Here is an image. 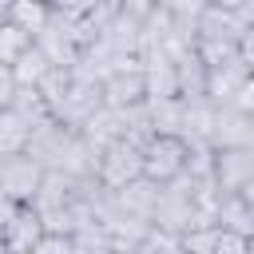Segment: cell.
I'll use <instances>...</instances> for the list:
<instances>
[{"mask_svg":"<svg viewBox=\"0 0 254 254\" xmlns=\"http://www.w3.org/2000/svg\"><path fill=\"white\" fill-rule=\"evenodd\" d=\"M143 179V147L131 143V139H115L99 151V163H95V183L103 190H119L127 183Z\"/></svg>","mask_w":254,"mask_h":254,"instance_id":"cell-1","label":"cell"},{"mask_svg":"<svg viewBox=\"0 0 254 254\" xmlns=\"http://www.w3.org/2000/svg\"><path fill=\"white\" fill-rule=\"evenodd\" d=\"M187 167V139L179 135H151L143 147V179L167 187L171 179H179Z\"/></svg>","mask_w":254,"mask_h":254,"instance_id":"cell-2","label":"cell"},{"mask_svg":"<svg viewBox=\"0 0 254 254\" xmlns=\"http://www.w3.org/2000/svg\"><path fill=\"white\" fill-rule=\"evenodd\" d=\"M44 163L40 159H32L28 151L24 155H0V190L12 198V202H20V206H28L32 198H36V190H40V183H44Z\"/></svg>","mask_w":254,"mask_h":254,"instance_id":"cell-3","label":"cell"},{"mask_svg":"<svg viewBox=\"0 0 254 254\" xmlns=\"http://www.w3.org/2000/svg\"><path fill=\"white\" fill-rule=\"evenodd\" d=\"M99 95H103V107H115V111H131V107L147 103V75H143V67L107 71L99 79Z\"/></svg>","mask_w":254,"mask_h":254,"instance_id":"cell-4","label":"cell"},{"mask_svg":"<svg viewBox=\"0 0 254 254\" xmlns=\"http://www.w3.org/2000/svg\"><path fill=\"white\" fill-rule=\"evenodd\" d=\"M214 187L222 194L230 190H242L250 179H254V147H222L214 151Z\"/></svg>","mask_w":254,"mask_h":254,"instance_id":"cell-5","label":"cell"},{"mask_svg":"<svg viewBox=\"0 0 254 254\" xmlns=\"http://www.w3.org/2000/svg\"><path fill=\"white\" fill-rule=\"evenodd\" d=\"M48 230H44V218H40V210L28 202V206H16V214L0 226V242H4V250L8 254H32V246L44 238Z\"/></svg>","mask_w":254,"mask_h":254,"instance_id":"cell-6","label":"cell"},{"mask_svg":"<svg viewBox=\"0 0 254 254\" xmlns=\"http://www.w3.org/2000/svg\"><path fill=\"white\" fill-rule=\"evenodd\" d=\"M210 147H254V119L234 111L230 103L214 107V131H210Z\"/></svg>","mask_w":254,"mask_h":254,"instance_id":"cell-7","label":"cell"},{"mask_svg":"<svg viewBox=\"0 0 254 254\" xmlns=\"http://www.w3.org/2000/svg\"><path fill=\"white\" fill-rule=\"evenodd\" d=\"M214 222L222 226V230H234V234H254V214H250V206L242 202V194L238 190H230V194H218V210H214Z\"/></svg>","mask_w":254,"mask_h":254,"instance_id":"cell-8","label":"cell"},{"mask_svg":"<svg viewBox=\"0 0 254 254\" xmlns=\"http://www.w3.org/2000/svg\"><path fill=\"white\" fill-rule=\"evenodd\" d=\"M28 139H32V123L16 107H4L0 111V155H24Z\"/></svg>","mask_w":254,"mask_h":254,"instance_id":"cell-9","label":"cell"},{"mask_svg":"<svg viewBox=\"0 0 254 254\" xmlns=\"http://www.w3.org/2000/svg\"><path fill=\"white\" fill-rule=\"evenodd\" d=\"M8 24H16L20 32H28L32 40L52 24V8L44 4V0H16L12 8H8V16H4Z\"/></svg>","mask_w":254,"mask_h":254,"instance_id":"cell-10","label":"cell"},{"mask_svg":"<svg viewBox=\"0 0 254 254\" xmlns=\"http://www.w3.org/2000/svg\"><path fill=\"white\" fill-rule=\"evenodd\" d=\"M8 71H12L16 87H36V83H40V79L52 71V60H48V56H44V52L32 44V48H28V52H24V56H20V60H16Z\"/></svg>","mask_w":254,"mask_h":254,"instance_id":"cell-11","label":"cell"},{"mask_svg":"<svg viewBox=\"0 0 254 254\" xmlns=\"http://www.w3.org/2000/svg\"><path fill=\"white\" fill-rule=\"evenodd\" d=\"M32 44H36V40H32L28 32H20L16 24H8V20L0 24V64H4V67H12Z\"/></svg>","mask_w":254,"mask_h":254,"instance_id":"cell-12","label":"cell"},{"mask_svg":"<svg viewBox=\"0 0 254 254\" xmlns=\"http://www.w3.org/2000/svg\"><path fill=\"white\" fill-rule=\"evenodd\" d=\"M107 250H111V234L103 230V222L79 226L71 234V254H107Z\"/></svg>","mask_w":254,"mask_h":254,"instance_id":"cell-13","label":"cell"},{"mask_svg":"<svg viewBox=\"0 0 254 254\" xmlns=\"http://www.w3.org/2000/svg\"><path fill=\"white\" fill-rule=\"evenodd\" d=\"M67 87H71V67H52L40 83H36V91L44 95V103H48V111H56L60 107V99L67 95Z\"/></svg>","mask_w":254,"mask_h":254,"instance_id":"cell-14","label":"cell"},{"mask_svg":"<svg viewBox=\"0 0 254 254\" xmlns=\"http://www.w3.org/2000/svg\"><path fill=\"white\" fill-rule=\"evenodd\" d=\"M12 107H16V111H20V115H24L32 127H36L40 119H48V115H52V111H48V103H44V95H40L36 87H16Z\"/></svg>","mask_w":254,"mask_h":254,"instance_id":"cell-15","label":"cell"},{"mask_svg":"<svg viewBox=\"0 0 254 254\" xmlns=\"http://www.w3.org/2000/svg\"><path fill=\"white\" fill-rule=\"evenodd\" d=\"M214 242H218V226H190L179 234V250L187 254H210Z\"/></svg>","mask_w":254,"mask_h":254,"instance_id":"cell-16","label":"cell"},{"mask_svg":"<svg viewBox=\"0 0 254 254\" xmlns=\"http://www.w3.org/2000/svg\"><path fill=\"white\" fill-rule=\"evenodd\" d=\"M206 4H210V0H155V8H163V12L175 16V20H198Z\"/></svg>","mask_w":254,"mask_h":254,"instance_id":"cell-17","label":"cell"},{"mask_svg":"<svg viewBox=\"0 0 254 254\" xmlns=\"http://www.w3.org/2000/svg\"><path fill=\"white\" fill-rule=\"evenodd\" d=\"M115 12L135 20V24H147L151 12H155V0H115Z\"/></svg>","mask_w":254,"mask_h":254,"instance_id":"cell-18","label":"cell"},{"mask_svg":"<svg viewBox=\"0 0 254 254\" xmlns=\"http://www.w3.org/2000/svg\"><path fill=\"white\" fill-rule=\"evenodd\" d=\"M210 254H246V234H234V230L218 226V242H214Z\"/></svg>","mask_w":254,"mask_h":254,"instance_id":"cell-19","label":"cell"},{"mask_svg":"<svg viewBox=\"0 0 254 254\" xmlns=\"http://www.w3.org/2000/svg\"><path fill=\"white\" fill-rule=\"evenodd\" d=\"M230 107L254 119V75H246V79H242V87L234 91V99H230Z\"/></svg>","mask_w":254,"mask_h":254,"instance_id":"cell-20","label":"cell"},{"mask_svg":"<svg viewBox=\"0 0 254 254\" xmlns=\"http://www.w3.org/2000/svg\"><path fill=\"white\" fill-rule=\"evenodd\" d=\"M32 254H71V238L67 234H44L32 246Z\"/></svg>","mask_w":254,"mask_h":254,"instance_id":"cell-21","label":"cell"},{"mask_svg":"<svg viewBox=\"0 0 254 254\" xmlns=\"http://www.w3.org/2000/svg\"><path fill=\"white\" fill-rule=\"evenodd\" d=\"M103 0H56L52 12H64V16H91Z\"/></svg>","mask_w":254,"mask_h":254,"instance_id":"cell-22","label":"cell"},{"mask_svg":"<svg viewBox=\"0 0 254 254\" xmlns=\"http://www.w3.org/2000/svg\"><path fill=\"white\" fill-rule=\"evenodd\" d=\"M12 95H16V79H12V71H4L0 75V111L12 107Z\"/></svg>","mask_w":254,"mask_h":254,"instance_id":"cell-23","label":"cell"},{"mask_svg":"<svg viewBox=\"0 0 254 254\" xmlns=\"http://www.w3.org/2000/svg\"><path fill=\"white\" fill-rule=\"evenodd\" d=\"M234 16L242 20V28H254V0H242V4L234 8Z\"/></svg>","mask_w":254,"mask_h":254,"instance_id":"cell-24","label":"cell"},{"mask_svg":"<svg viewBox=\"0 0 254 254\" xmlns=\"http://www.w3.org/2000/svg\"><path fill=\"white\" fill-rule=\"evenodd\" d=\"M16 206H20V202H12V198H8L4 190H0V226H4V222H8L12 214H16Z\"/></svg>","mask_w":254,"mask_h":254,"instance_id":"cell-25","label":"cell"},{"mask_svg":"<svg viewBox=\"0 0 254 254\" xmlns=\"http://www.w3.org/2000/svg\"><path fill=\"white\" fill-rule=\"evenodd\" d=\"M238 194H242V202H246V206H250V214H254V179H250V183H246Z\"/></svg>","mask_w":254,"mask_h":254,"instance_id":"cell-26","label":"cell"},{"mask_svg":"<svg viewBox=\"0 0 254 254\" xmlns=\"http://www.w3.org/2000/svg\"><path fill=\"white\" fill-rule=\"evenodd\" d=\"M210 4H214V8H226V12H234L242 0H210Z\"/></svg>","mask_w":254,"mask_h":254,"instance_id":"cell-27","label":"cell"},{"mask_svg":"<svg viewBox=\"0 0 254 254\" xmlns=\"http://www.w3.org/2000/svg\"><path fill=\"white\" fill-rule=\"evenodd\" d=\"M16 0H0V16H8V8H12Z\"/></svg>","mask_w":254,"mask_h":254,"instance_id":"cell-28","label":"cell"},{"mask_svg":"<svg viewBox=\"0 0 254 254\" xmlns=\"http://www.w3.org/2000/svg\"><path fill=\"white\" fill-rule=\"evenodd\" d=\"M246 254H254V234H250V238H246Z\"/></svg>","mask_w":254,"mask_h":254,"instance_id":"cell-29","label":"cell"},{"mask_svg":"<svg viewBox=\"0 0 254 254\" xmlns=\"http://www.w3.org/2000/svg\"><path fill=\"white\" fill-rule=\"evenodd\" d=\"M107 254H131V250H123V246H111V250H107Z\"/></svg>","mask_w":254,"mask_h":254,"instance_id":"cell-30","label":"cell"},{"mask_svg":"<svg viewBox=\"0 0 254 254\" xmlns=\"http://www.w3.org/2000/svg\"><path fill=\"white\" fill-rule=\"evenodd\" d=\"M44 4H48V8H52V4H56V0H44Z\"/></svg>","mask_w":254,"mask_h":254,"instance_id":"cell-31","label":"cell"},{"mask_svg":"<svg viewBox=\"0 0 254 254\" xmlns=\"http://www.w3.org/2000/svg\"><path fill=\"white\" fill-rule=\"evenodd\" d=\"M0 254H8V250H4V242H0Z\"/></svg>","mask_w":254,"mask_h":254,"instance_id":"cell-32","label":"cell"},{"mask_svg":"<svg viewBox=\"0 0 254 254\" xmlns=\"http://www.w3.org/2000/svg\"><path fill=\"white\" fill-rule=\"evenodd\" d=\"M171 254H187V250H171Z\"/></svg>","mask_w":254,"mask_h":254,"instance_id":"cell-33","label":"cell"},{"mask_svg":"<svg viewBox=\"0 0 254 254\" xmlns=\"http://www.w3.org/2000/svg\"><path fill=\"white\" fill-rule=\"evenodd\" d=\"M0 24H4V16H0Z\"/></svg>","mask_w":254,"mask_h":254,"instance_id":"cell-34","label":"cell"}]
</instances>
